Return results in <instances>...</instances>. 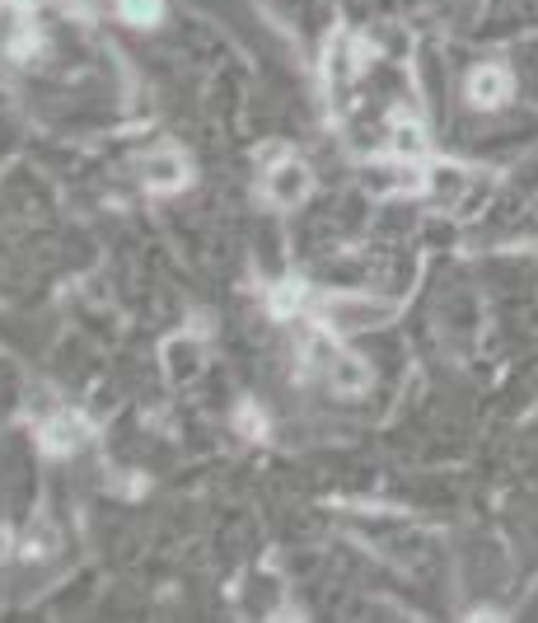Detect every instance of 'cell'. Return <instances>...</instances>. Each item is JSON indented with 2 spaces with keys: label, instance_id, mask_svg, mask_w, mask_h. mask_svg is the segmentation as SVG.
Wrapping results in <instances>:
<instances>
[{
  "label": "cell",
  "instance_id": "obj_1",
  "mask_svg": "<svg viewBox=\"0 0 538 623\" xmlns=\"http://www.w3.org/2000/svg\"><path fill=\"white\" fill-rule=\"evenodd\" d=\"M510 99V76L501 66H477L469 76V103L473 108H501Z\"/></svg>",
  "mask_w": 538,
  "mask_h": 623
},
{
  "label": "cell",
  "instance_id": "obj_2",
  "mask_svg": "<svg viewBox=\"0 0 538 623\" xmlns=\"http://www.w3.org/2000/svg\"><path fill=\"white\" fill-rule=\"evenodd\" d=\"M118 14L132 29H155L164 14V0H118Z\"/></svg>",
  "mask_w": 538,
  "mask_h": 623
},
{
  "label": "cell",
  "instance_id": "obj_3",
  "mask_svg": "<svg viewBox=\"0 0 538 623\" xmlns=\"http://www.w3.org/2000/svg\"><path fill=\"white\" fill-rule=\"evenodd\" d=\"M305 183H309V178H305V170H300V164H295V160H286L282 170L272 174V197H276V201H295V197L305 193Z\"/></svg>",
  "mask_w": 538,
  "mask_h": 623
},
{
  "label": "cell",
  "instance_id": "obj_5",
  "mask_svg": "<svg viewBox=\"0 0 538 623\" xmlns=\"http://www.w3.org/2000/svg\"><path fill=\"white\" fill-rule=\"evenodd\" d=\"M398 151H421V132H417V122H403V127H398Z\"/></svg>",
  "mask_w": 538,
  "mask_h": 623
},
{
  "label": "cell",
  "instance_id": "obj_4",
  "mask_svg": "<svg viewBox=\"0 0 538 623\" xmlns=\"http://www.w3.org/2000/svg\"><path fill=\"white\" fill-rule=\"evenodd\" d=\"M183 178H188V174L178 170L174 155H160L151 170H145V183H151V188H174V183H183Z\"/></svg>",
  "mask_w": 538,
  "mask_h": 623
}]
</instances>
